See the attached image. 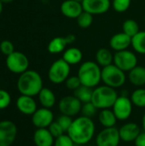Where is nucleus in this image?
I'll return each mask as SVG.
<instances>
[{"label":"nucleus","instance_id":"34","mask_svg":"<svg viewBox=\"0 0 145 146\" xmlns=\"http://www.w3.org/2000/svg\"><path fill=\"white\" fill-rule=\"evenodd\" d=\"M73 119L71 116H68L66 115H61L56 120V121L59 123V125L63 129L64 133H68L69 127H71V125L73 123Z\"/></svg>","mask_w":145,"mask_h":146},{"label":"nucleus","instance_id":"32","mask_svg":"<svg viewBox=\"0 0 145 146\" xmlns=\"http://www.w3.org/2000/svg\"><path fill=\"white\" fill-rule=\"evenodd\" d=\"M97 110V109L95 107V105L91 102H89V103L83 104L80 113L82 114L83 116L91 118L96 115Z\"/></svg>","mask_w":145,"mask_h":146},{"label":"nucleus","instance_id":"6","mask_svg":"<svg viewBox=\"0 0 145 146\" xmlns=\"http://www.w3.org/2000/svg\"><path fill=\"white\" fill-rule=\"evenodd\" d=\"M71 72L70 65L62 58L56 60L50 67L48 71V78L53 84L59 85L66 81Z\"/></svg>","mask_w":145,"mask_h":146},{"label":"nucleus","instance_id":"39","mask_svg":"<svg viewBox=\"0 0 145 146\" xmlns=\"http://www.w3.org/2000/svg\"><path fill=\"white\" fill-rule=\"evenodd\" d=\"M135 146H145V132H141L134 140Z\"/></svg>","mask_w":145,"mask_h":146},{"label":"nucleus","instance_id":"24","mask_svg":"<svg viewBox=\"0 0 145 146\" xmlns=\"http://www.w3.org/2000/svg\"><path fill=\"white\" fill-rule=\"evenodd\" d=\"M62 59L66 62H68L70 66L76 65L81 62L83 59V53L79 48L70 47L63 51Z\"/></svg>","mask_w":145,"mask_h":146},{"label":"nucleus","instance_id":"26","mask_svg":"<svg viewBox=\"0 0 145 146\" xmlns=\"http://www.w3.org/2000/svg\"><path fill=\"white\" fill-rule=\"evenodd\" d=\"M132 46L137 53L145 55V31H139L132 38Z\"/></svg>","mask_w":145,"mask_h":146},{"label":"nucleus","instance_id":"18","mask_svg":"<svg viewBox=\"0 0 145 146\" xmlns=\"http://www.w3.org/2000/svg\"><path fill=\"white\" fill-rule=\"evenodd\" d=\"M62 14L70 19H77V17L84 11L82 3L74 0H65L60 7Z\"/></svg>","mask_w":145,"mask_h":146},{"label":"nucleus","instance_id":"31","mask_svg":"<svg viewBox=\"0 0 145 146\" xmlns=\"http://www.w3.org/2000/svg\"><path fill=\"white\" fill-rule=\"evenodd\" d=\"M131 3L132 0H113L111 4L115 11L118 13H123L130 8Z\"/></svg>","mask_w":145,"mask_h":146},{"label":"nucleus","instance_id":"1","mask_svg":"<svg viewBox=\"0 0 145 146\" xmlns=\"http://www.w3.org/2000/svg\"><path fill=\"white\" fill-rule=\"evenodd\" d=\"M96 126L91 118L79 116L73 119L67 134L78 145H85L90 143L95 136Z\"/></svg>","mask_w":145,"mask_h":146},{"label":"nucleus","instance_id":"38","mask_svg":"<svg viewBox=\"0 0 145 146\" xmlns=\"http://www.w3.org/2000/svg\"><path fill=\"white\" fill-rule=\"evenodd\" d=\"M0 50L4 56H9L11 53L15 51L14 50V44L9 40H3L0 44Z\"/></svg>","mask_w":145,"mask_h":146},{"label":"nucleus","instance_id":"7","mask_svg":"<svg viewBox=\"0 0 145 146\" xmlns=\"http://www.w3.org/2000/svg\"><path fill=\"white\" fill-rule=\"evenodd\" d=\"M6 66L7 68L17 74H21L22 73L28 70L29 60L27 56L20 51H14L6 57Z\"/></svg>","mask_w":145,"mask_h":146},{"label":"nucleus","instance_id":"8","mask_svg":"<svg viewBox=\"0 0 145 146\" xmlns=\"http://www.w3.org/2000/svg\"><path fill=\"white\" fill-rule=\"evenodd\" d=\"M114 64L124 72H130L138 65V57L129 50L116 51L114 54Z\"/></svg>","mask_w":145,"mask_h":146},{"label":"nucleus","instance_id":"40","mask_svg":"<svg viewBox=\"0 0 145 146\" xmlns=\"http://www.w3.org/2000/svg\"><path fill=\"white\" fill-rule=\"evenodd\" d=\"M142 127H143V130L145 132V113L142 118Z\"/></svg>","mask_w":145,"mask_h":146},{"label":"nucleus","instance_id":"21","mask_svg":"<svg viewBox=\"0 0 145 146\" xmlns=\"http://www.w3.org/2000/svg\"><path fill=\"white\" fill-rule=\"evenodd\" d=\"M128 80L132 85L137 87L145 86V68L137 65L128 74Z\"/></svg>","mask_w":145,"mask_h":146},{"label":"nucleus","instance_id":"14","mask_svg":"<svg viewBox=\"0 0 145 146\" xmlns=\"http://www.w3.org/2000/svg\"><path fill=\"white\" fill-rule=\"evenodd\" d=\"M83 9L92 15L105 14L111 6L110 0H83Z\"/></svg>","mask_w":145,"mask_h":146},{"label":"nucleus","instance_id":"30","mask_svg":"<svg viewBox=\"0 0 145 146\" xmlns=\"http://www.w3.org/2000/svg\"><path fill=\"white\" fill-rule=\"evenodd\" d=\"M78 26L82 29L89 28L93 22V15L86 11H83L76 19Z\"/></svg>","mask_w":145,"mask_h":146},{"label":"nucleus","instance_id":"33","mask_svg":"<svg viewBox=\"0 0 145 146\" xmlns=\"http://www.w3.org/2000/svg\"><path fill=\"white\" fill-rule=\"evenodd\" d=\"M65 83V86L68 89V90H71V91H75L76 89H78L82 84L80 82V80L79 78L78 77V75H73V76H69L66 81L64 82Z\"/></svg>","mask_w":145,"mask_h":146},{"label":"nucleus","instance_id":"20","mask_svg":"<svg viewBox=\"0 0 145 146\" xmlns=\"http://www.w3.org/2000/svg\"><path fill=\"white\" fill-rule=\"evenodd\" d=\"M55 139L48 128H37L33 133V142L36 146H53Z\"/></svg>","mask_w":145,"mask_h":146},{"label":"nucleus","instance_id":"37","mask_svg":"<svg viewBox=\"0 0 145 146\" xmlns=\"http://www.w3.org/2000/svg\"><path fill=\"white\" fill-rule=\"evenodd\" d=\"M48 129H49V131L50 132V133L53 135V137L55 138V139H56V138H58V137H60V136H62V135H63L65 133H64V131H63V129L62 128V127L59 125V123L56 121H54L50 125V127H48Z\"/></svg>","mask_w":145,"mask_h":146},{"label":"nucleus","instance_id":"17","mask_svg":"<svg viewBox=\"0 0 145 146\" xmlns=\"http://www.w3.org/2000/svg\"><path fill=\"white\" fill-rule=\"evenodd\" d=\"M119 133L121 141L131 143L134 142V140L141 133V129L137 123L127 122L119 128Z\"/></svg>","mask_w":145,"mask_h":146},{"label":"nucleus","instance_id":"10","mask_svg":"<svg viewBox=\"0 0 145 146\" xmlns=\"http://www.w3.org/2000/svg\"><path fill=\"white\" fill-rule=\"evenodd\" d=\"M133 104L130 98L125 95L119 96L115 102L112 110L114 111L118 121L127 120L132 113Z\"/></svg>","mask_w":145,"mask_h":146},{"label":"nucleus","instance_id":"35","mask_svg":"<svg viewBox=\"0 0 145 146\" xmlns=\"http://www.w3.org/2000/svg\"><path fill=\"white\" fill-rule=\"evenodd\" d=\"M11 103L10 94L3 89H0V110L7 109Z\"/></svg>","mask_w":145,"mask_h":146},{"label":"nucleus","instance_id":"2","mask_svg":"<svg viewBox=\"0 0 145 146\" xmlns=\"http://www.w3.org/2000/svg\"><path fill=\"white\" fill-rule=\"evenodd\" d=\"M43 88L41 75L34 70H26L20 74L17 80V89L21 95L31 97L38 96Z\"/></svg>","mask_w":145,"mask_h":146},{"label":"nucleus","instance_id":"25","mask_svg":"<svg viewBox=\"0 0 145 146\" xmlns=\"http://www.w3.org/2000/svg\"><path fill=\"white\" fill-rule=\"evenodd\" d=\"M95 58L96 62L102 67V68L114 63V54L107 48L98 49L96 52Z\"/></svg>","mask_w":145,"mask_h":146},{"label":"nucleus","instance_id":"11","mask_svg":"<svg viewBox=\"0 0 145 146\" xmlns=\"http://www.w3.org/2000/svg\"><path fill=\"white\" fill-rule=\"evenodd\" d=\"M121 141L119 129L115 127L103 128L96 138L97 146H119Z\"/></svg>","mask_w":145,"mask_h":146},{"label":"nucleus","instance_id":"23","mask_svg":"<svg viewBox=\"0 0 145 146\" xmlns=\"http://www.w3.org/2000/svg\"><path fill=\"white\" fill-rule=\"evenodd\" d=\"M98 121L104 128H108L115 127L118 119L112 109H104L101 110V111L99 112Z\"/></svg>","mask_w":145,"mask_h":146},{"label":"nucleus","instance_id":"5","mask_svg":"<svg viewBox=\"0 0 145 146\" xmlns=\"http://www.w3.org/2000/svg\"><path fill=\"white\" fill-rule=\"evenodd\" d=\"M126 72L122 71L114 63L102 68V81L112 88H120L126 83Z\"/></svg>","mask_w":145,"mask_h":146},{"label":"nucleus","instance_id":"27","mask_svg":"<svg viewBox=\"0 0 145 146\" xmlns=\"http://www.w3.org/2000/svg\"><path fill=\"white\" fill-rule=\"evenodd\" d=\"M92 93H93V88H90V87L83 86V85H81L75 91H73V95L82 104L91 102Z\"/></svg>","mask_w":145,"mask_h":146},{"label":"nucleus","instance_id":"36","mask_svg":"<svg viewBox=\"0 0 145 146\" xmlns=\"http://www.w3.org/2000/svg\"><path fill=\"white\" fill-rule=\"evenodd\" d=\"M74 143L68 134H63L55 139L53 146H74Z\"/></svg>","mask_w":145,"mask_h":146},{"label":"nucleus","instance_id":"16","mask_svg":"<svg viewBox=\"0 0 145 146\" xmlns=\"http://www.w3.org/2000/svg\"><path fill=\"white\" fill-rule=\"evenodd\" d=\"M16 108L17 110L25 115H32L34 112L38 110L37 103L34 100L33 97L21 95L16 100Z\"/></svg>","mask_w":145,"mask_h":146},{"label":"nucleus","instance_id":"4","mask_svg":"<svg viewBox=\"0 0 145 146\" xmlns=\"http://www.w3.org/2000/svg\"><path fill=\"white\" fill-rule=\"evenodd\" d=\"M118 93L115 88L106 85L97 86L93 89L91 103L97 110L112 109L118 98Z\"/></svg>","mask_w":145,"mask_h":146},{"label":"nucleus","instance_id":"22","mask_svg":"<svg viewBox=\"0 0 145 146\" xmlns=\"http://www.w3.org/2000/svg\"><path fill=\"white\" fill-rule=\"evenodd\" d=\"M38 101L42 107L47 108V109H51L55 106L56 103V98L53 91L47 87H43L40 92L38 95Z\"/></svg>","mask_w":145,"mask_h":146},{"label":"nucleus","instance_id":"41","mask_svg":"<svg viewBox=\"0 0 145 146\" xmlns=\"http://www.w3.org/2000/svg\"><path fill=\"white\" fill-rule=\"evenodd\" d=\"M3 3H9L11 2H13L14 0H0Z\"/></svg>","mask_w":145,"mask_h":146},{"label":"nucleus","instance_id":"12","mask_svg":"<svg viewBox=\"0 0 145 146\" xmlns=\"http://www.w3.org/2000/svg\"><path fill=\"white\" fill-rule=\"evenodd\" d=\"M16 125L9 120L0 121V146H11L17 137Z\"/></svg>","mask_w":145,"mask_h":146},{"label":"nucleus","instance_id":"19","mask_svg":"<svg viewBox=\"0 0 145 146\" xmlns=\"http://www.w3.org/2000/svg\"><path fill=\"white\" fill-rule=\"evenodd\" d=\"M109 45L112 50H115V52L128 50L132 45V38L123 32L115 33L111 37Z\"/></svg>","mask_w":145,"mask_h":146},{"label":"nucleus","instance_id":"13","mask_svg":"<svg viewBox=\"0 0 145 146\" xmlns=\"http://www.w3.org/2000/svg\"><path fill=\"white\" fill-rule=\"evenodd\" d=\"M54 121V114L50 109L39 108L32 115V123L36 128H48Z\"/></svg>","mask_w":145,"mask_h":146},{"label":"nucleus","instance_id":"28","mask_svg":"<svg viewBox=\"0 0 145 146\" xmlns=\"http://www.w3.org/2000/svg\"><path fill=\"white\" fill-rule=\"evenodd\" d=\"M130 98L134 106L138 108H145V88L138 87V89L132 92Z\"/></svg>","mask_w":145,"mask_h":146},{"label":"nucleus","instance_id":"44","mask_svg":"<svg viewBox=\"0 0 145 146\" xmlns=\"http://www.w3.org/2000/svg\"><path fill=\"white\" fill-rule=\"evenodd\" d=\"M144 22H145V15H144Z\"/></svg>","mask_w":145,"mask_h":146},{"label":"nucleus","instance_id":"29","mask_svg":"<svg viewBox=\"0 0 145 146\" xmlns=\"http://www.w3.org/2000/svg\"><path fill=\"white\" fill-rule=\"evenodd\" d=\"M139 25L133 19H127L123 22L122 32L130 36L131 38L134 37L139 32Z\"/></svg>","mask_w":145,"mask_h":146},{"label":"nucleus","instance_id":"42","mask_svg":"<svg viewBox=\"0 0 145 146\" xmlns=\"http://www.w3.org/2000/svg\"><path fill=\"white\" fill-rule=\"evenodd\" d=\"M3 3L0 1V15H1V13H2V11H3Z\"/></svg>","mask_w":145,"mask_h":146},{"label":"nucleus","instance_id":"3","mask_svg":"<svg viewBox=\"0 0 145 146\" xmlns=\"http://www.w3.org/2000/svg\"><path fill=\"white\" fill-rule=\"evenodd\" d=\"M77 75L83 86L94 89L102 81V68L96 62L86 61L80 65Z\"/></svg>","mask_w":145,"mask_h":146},{"label":"nucleus","instance_id":"9","mask_svg":"<svg viewBox=\"0 0 145 146\" xmlns=\"http://www.w3.org/2000/svg\"><path fill=\"white\" fill-rule=\"evenodd\" d=\"M82 105L83 104L74 95H68L59 101L58 109L62 115L73 117L81 112Z\"/></svg>","mask_w":145,"mask_h":146},{"label":"nucleus","instance_id":"15","mask_svg":"<svg viewBox=\"0 0 145 146\" xmlns=\"http://www.w3.org/2000/svg\"><path fill=\"white\" fill-rule=\"evenodd\" d=\"M76 39V37L70 33L66 37H56L52 38L47 47L48 51L50 54H58L66 50L67 45L73 44Z\"/></svg>","mask_w":145,"mask_h":146},{"label":"nucleus","instance_id":"43","mask_svg":"<svg viewBox=\"0 0 145 146\" xmlns=\"http://www.w3.org/2000/svg\"><path fill=\"white\" fill-rule=\"evenodd\" d=\"M74 1H77V2H79V3H82L83 0H74Z\"/></svg>","mask_w":145,"mask_h":146}]
</instances>
